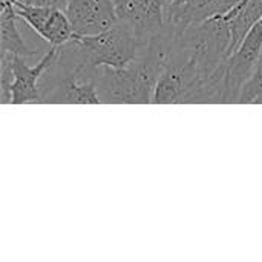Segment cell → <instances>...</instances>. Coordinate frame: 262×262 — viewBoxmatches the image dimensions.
I'll return each mask as SVG.
<instances>
[{
  "mask_svg": "<svg viewBox=\"0 0 262 262\" xmlns=\"http://www.w3.org/2000/svg\"><path fill=\"white\" fill-rule=\"evenodd\" d=\"M144 45L127 26L117 23L97 35L75 37L58 46V60L75 69L121 68L134 61Z\"/></svg>",
  "mask_w": 262,
  "mask_h": 262,
  "instance_id": "6da1fadb",
  "label": "cell"
},
{
  "mask_svg": "<svg viewBox=\"0 0 262 262\" xmlns=\"http://www.w3.org/2000/svg\"><path fill=\"white\" fill-rule=\"evenodd\" d=\"M169 52L189 60L207 78L232 54V31L224 15L212 17L203 23L177 32Z\"/></svg>",
  "mask_w": 262,
  "mask_h": 262,
  "instance_id": "7a4b0ae2",
  "label": "cell"
},
{
  "mask_svg": "<svg viewBox=\"0 0 262 262\" xmlns=\"http://www.w3.org/2000/svg\"><path fill=\"white\" fill-rule=\"evenodd\" d=\"M38 88L41 104H101L95 88V72L81 74L66 69L58 63L57 55L41 75Z\"/></svg>",
  "mask_w": 262,
  "mask_h": 262,
  "instance_id": "3957f363",
  "label": "cell"
},
{
  "mask_svg": "<svg viewBox=\"0 0 262 262\" xmlns=\"http://www.w3.org/2000/svg\"><path fill=\"white\" fill-rule=\"evenodd\" d=\"M204 78L184 57L169 52L167 63L158 78L154 104H193V98Z\"/></svg>",
  "mask_w": 262,
  "mask_h": 262,
  "instance_id": "277c9868",
  "label": "cell"
},
{
  "mask_svg": "<svg viewBox=\"0 0 262 262\" xmlns=\"http://www.w3.org/2000/svg\"><path fill=\"white\" fill-rule=\"evenodd\" d=\"M18 20H23L37 32L49 46H61L75 38L74 28L64 9L54 6H40L25 3L21 0H12Z\"/></svg>",
  "mask_w": 262,
  "mask_h": 262,
  "instance_id": "5b68a950",
  "label": "cell"
},
{
  "mask_svg": "<svg viewBox=\"0 0 262 262\" xmlns=\"http://www.w3.org/2000/svg\"><path fill=\"white\" fill-rule=\"evenodd\" d=\"M262 54V18L250 29L226 60L227 104L238 103L244 84L252 77Z\"/></svg>",
  "mask_w": 262,
  "mask_h": 262,
  "instance_id": "8992f818",
  "label": "cell"
},
{
  "mask_svg": "<svg viewBox=\"0 0 262 262\" xmlns=\"http://www.w3.org/2000/svg\"><path fill=\"white\" fill-rule=\"evenodd\" d=\"M118 23L127 26L143 43L158 35L164 21L163 0H114Z\"/></svg>",
  "mask_w": 262,
  "mask_h": 262,
  "instance_id": "52a82bcc",
  "label": "cell"
},
{
  "mask_svg": "<svg viewBox=\"0 0 262 262\" xmlns=\"http://www.w3.org/2000/svg\"><path fill=\"white\" fill-rule=\"evenodd\" d=\"M66 14L77 37L97 35L118 23L114 0H68Z\"/></svg>",
  "mask_w": 262,
  "mask_h": 262,
  "instance_id": "ba28073f",
  "label": "cell"
},
{
  "mask_svg": "<svg viewBox=\"0 0 262 262\" xmlns=\"http://www.w3.org/2000/svg\"><path fill=\"white\" fill-rule=\"evenodd\" d=\"M57 55V48L49 46V49L41 55L40 61L35 66H28L26 58L12 55V69H14V83H12V104L23 103H40V78L54 61Z\"/></svg>",
  "mask_w": 262,
  "mask_h": 262,
  "instance_id": "9c48e42d",
  "label": "cell"
},
{
  "mask_svg": "<svg viewBox=\"0 0 262 262\" xmlns=\"http://www.w3.org/2000/svg\"><path fill=\"white\" fill-rule=\"evenodd\" d=\"M18 15L14 9L12 0H2L0 11V52H9L23 58H34L40 49H31L21 37L17 26Z\"/></svg>",
  "mask_w": 262,
  "mask_h": 262,
  "instance_id": "30bf717a",
  "label": "cell"
},
{
  "mask_svg": "<svg viewBox=\"0 0 262 262\" xmlns=\"http://www.w3.org/2000/svg\"><path fill=\"white\" fill-rule=\"evenodd\" d=\"M239 104H262V54L259 61L249 78V81L244 84L241 95H239Z\"/></svg>",
  "mask_w": 262,
  "mask_h": 262,
  "instance_id": "8fae6325",
  "label": "cell"
},
{
  "mask_svg": "<svg viewBox=\"0 0 262 262\" xmlns=\"http://www.w3.org/2000/svg\"><path fill=\"white\" fill-rule=\"evenodd\" d=\"M12 83H14L12 54L0 52V101L3 104L12 103Z\"/></svg>",
  "mask_w": 262,
  "mask_h": 262,
  "instance_id": "7c38bea8",
  "label": "cell"
},
{
  "mask_svg": "<svg viewBox=\"0 0 262 262\" xmlns=\"http://www.w3.org/2000/svg\"><path fill=\"white\" fill-rule=\"evenodd\" d=\"M243 2L244 0H209L207 2L209 17L212 18V17L226 15V14H229L233 8H236Z\"/></svg>",
  "mask_w": 262,
  "mask_h": 262,
  "instance_id": "4fadbf2b",
  "label": "cell"
},
{
  "mask_svg": "<svg viewBox=\"0 0 262 262\" xmlns=\"http://www.w3.org/2000/svg\"><path fill=\"white\" fill-rule=\"evenodd\" d=\"M25 3H31V5H40V6H54V8H60L66 11L68 6V0H21Z\"/></svg>",
  "mask_w": 262,
  "mask_h": 262,
  "instance_id": "5bb4252c",
  "label": "cell"
},
{
  "mask_svg": "<svg viewBox=\"0 0 262 262\" xmlns=\"http://www.w3.org/2000/svg\"><path fill=\"white\" fill-rule=\"evenodd\" d=\"M173 2H177V0H163V3H164V8H166L167 5H170V3H173Z\"/></svg>",
  "mask_w": 262,
  "mask_h": 262,
  "instance_id": "9a60e30c",
  "label": "cell"
}]
</instances>
